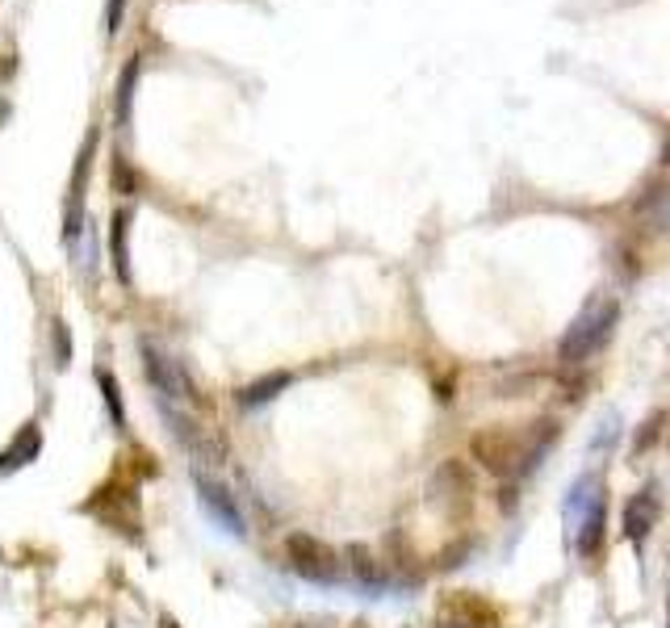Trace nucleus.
Segmentation results:
<instances>
[{
    "label": "nucleus",
    "mask_w": 670,
    "mask_h": 628,
    "mask_svg": "<svg viewBox=\"0 0 670 628\" xmlns=\"http://www.w3.org/2000/svg\"><path fill=\"white\" fill-rule=\"evenodd\" d=\"M616 323H620V302L612 294H595L591 302L570 319L566 336L557 343V357L566 364H587L604 343L612 340Z\"/></svg>",
    "instance_id": "nucleus-1"
},
{
    "label": "nucleus",
    "mask_w": 670,
    "mask_h": 628,
    "mask_svg": "<svg viewBox=\"0 0 670 628\" xmlns=\"http://www.w3.org/2000/svg\"><path fill=\"white\" fill-rule=\"evenodd\" d=\"M286 557H289V570L298 574V578H307V583H315V587H336L340 574H344L340 553L310 533H289Z\"/></svg>",
    "instance_id": "nucleus-2"
},
{
    "label": "nucleus",
    "mask_w": 670,
    "mask_h": 628,
    "mask_svg": "<svg viewBox=\"0 0 670 628\" xmlns=\"http://www.w3.org/2000/svg\"><path fill=\"white\" fill-rule=\"evenodd\" d=\"M80 512L96 515V519H105L114 533H131V536H138V524H143V515H138V495H134L131 482H110V486H101Z\"/></svg>",
    "instance_id": "nucleus-3"
},
{
    "label": "nucleus",
    "mask_w": 670,
    "mask_h": 628,
    "mask_svg": "<svg viewBox=\"0 0 670 628\" xmlns=\"http://www.w3.org/2000/svg\"><path fill=\"white\" fill-rule=\"evenodd\" d=\"M138 352H143V373H147V381H152L164 399L197 402V390H193L189 373H185V364L176 361V357L159 352L152 340H138Z\"/></svg>",
    "instance_id": "nucleus-4"
},
{
    "label": "nucleus",
    "mask_w": 670,
    "mask_h": 628,
    "mask_svg": "<svg viewBox=\"0 0 670 628\" xmlns=\"http://www.w3.org/2000/svg\"><path fill=\"white\" fill-rule=\"evenodd\" d=\"M96 143H101V131H89L84 147L76 155V168H72V185H68V209H63V239L72 244L80 230H84V181H89V168H93Z\"/></svg>",
    "instance_id": "nucleus-5"
},
{
    "label": "nucleus",
    "mask_w": 670,
    "mask_h": 628,
    "mask_svg": "<svg viewBox=\"0 0 670 628\" xmlns=\"http://www.w3.org/2000/svg\"><path fill=\"white\" fill-rule=\"evenodd\" d=\"M193 491H197V503H202V512L210 515L218 528H227L230 536H248V528H244V515H239V507H235V498L227 495V486H218L214 477H206L202 470H193Z\"/></svg>",
    "instance_id": "nucleus-6"
},
{
    "label": "nucleus",
    "mask_w": 670,
    "mask_h": 628,
    "mask_svg": "<svg viewBox=\"0 0 670 628\" xmlns=\"http://www.w3.org/2000/svg\"><path fill=\"white\" fill-rule=\"evenodd\" d=\"M658 515H662L658 491H653V486H641V491L629 498V507H625V536H629L632 545H646V536L653 533Z\"/></svg>",
    "instance_id": "nucleus-7"
},
{
    "label": "nucleus",
    "mask_w": 670,
    "mask_h": 628,
    "mask_svg": "<svg viewBox=\"0 0 670 628\" xmlns=\"http://www.w3.org/2000/svg\"><path fill=\"white\" fill-rule=\"evenodd\" d=\"M39 453H42L39 423H21V432L9 440V449L0 453V477H9V474H18V470H25V465H34Z\"/></svg>",
    "instance_id": "nucleus-8"
},
{
    "label": "nucleus",
    "mask_w": 670,
    "mask_h": 628,
    "mask_svg": "<svg viewBox=\"0 0 670 628\" xmlns=\"http://www.w3.org/2000/svg\"><path fill=\"white\" fill-rule=\"evenodd\" d=\"M131 209H114L110 218V260H114V277L122 286H131Z\"/></svg>",
    "instance_id": "nucleus-9"
},
{
    "label": "nucleus",
    "mask_w": 670,
    "mask_h": 628,
    "mask_svg": "<svg viewBox=\"0 0 670 628\" xmlns=\"http://www.w3.org/2000/svg\"><path fill=\"white\" fill-rule=\"evenodd\" d=\"M289 385H293V373H265V378H256V381H248L244 390H239V406H265V402H272L277 394H286Z\"/></svg>",
    "instance_id": "nucleus-10"
},
{
    "label": "nucleus",
    "mask_w": 670,
    "mask_h": 628,
    "mask_svg": "<svg viewBox=\"0 0 670 628\" xmlns=\"http://www.w3.org/2000/svg\"><path fill=\"white\" fill-rule=\"evenodd\" d=\"M348 566H352V578L369 590H382L385 587V570L373 562V553L364 549V545H348Z\"/></svg>",
    "instance_id": "nucleus-11"
},
{
    "label": "nucleus",
    "mask_w": 670,
    "mask_h": 628,
    "mask_svg": "<svg viewBox=\"0 0 670 628\" xmlns=\"http://www.w3.org/2000/svg\"><path fill=\"white\" fill-rule=\"evenodd\" d=\"M134 84H138V59L126 63V72L117 80V101H114V117L122 131H131V105H134Z\"/></svg>",
    "instance_id": "nucleus-12"
},
{
    "label": "nucleus",
    "mask_w": 670,
    "mask_h": 628,
    "mask_svg": "<svg viewBox=\"0 0 670 628\" xmlns=\"http://www.w3.org/2000/svg\"><path fill=\"white\" fill-rule=\"evenodd\" d=\"M96 385H101V399L110 406V419H114L117 428H126V406H122V390H117V381L110 369H96Z\"/></svg>",
    "instance_id": "nucleus-13"
},
{
    "label": "nucleus",
    "mask_w": 670,
    "mask_h": 628,
    "mask_svg": "<svg viewBox=\"0 0 670 628\" xmlns=\"http://www.w3.org/2000/svg\"><path fill=\"white\" fill-rule=\"evenodd\" d=\"M457 628H495V611L478 604V599H461Z\"/></svg>",
    "instance_id": "nucleus-14"
},
{
    "label": "nucleus",
    "mask_w": 670,
    "mask_h": 628,
    "mask_svg": "<svg viewBox=\"0 0 670 628\" xmlns=\"http://www.w3.org/2000/svg\"><path fill=\"white\" fill-rule=\"evenodd\" d=\"M51 352H55V369L72 364V327L63 323V319L51 323Z\"/></svg>",
    "instance_id": "nucleus-15"
},
{
    "label": "nucleus",
    "mask_w": 670,
    "mask_h": 628,
    "mask_svg": "<svg viewBox=\"0 0 670 628\" xmlns=\"http://www.w3.org/2000/svg\"><path fill=\"white\" fill-rule=\"evenodd\" d=\"M122 13H126V0H110V9H105V34L110 39L122 30Z\"/></svg>",
    "instance_id": "nucleus-16"
},
{
    "label": "nucleus",
    "mask_w": 670,
    "mask_h": 628,
    "mask_svg": "<svg viewBox=\"0 0 670 628\" xmlns=\"http://www.w3.org/2000/svg\"><path fill=\"white\" fill-rule=\"evenodd\" d=\"M114 189L117 193H131L134 189V172L122 164V155H117V168H114Z\"/></svg>",
    "instance_id": "nucleus-17"
},
{
    "label": "nucleus",
    "mask_w": 670,
    "mask_h": 628,
    "mask_svg": "<svg viewBox=\"0 0 670 628\" xmlns=\"http://www.w3.org/2000/svg\"><path fill=\"white\" fill-rule=\"evenodd\" d=\"M159 628H181V625H176L173 616H159Z\"/></svg>",
    "instance_id": "nucleus-18"
},
{
    "label": "nucleus",
    "mask_w": 670,
    "mask_h": 628,
    "mask_svg": "<svg viewBox=\"0 0 670 628\" xmlns=\"http://www.w3.org/2000/svg\"><path fill=\"white\" fill-rule=\"evenodd\" d=\"M667 164H670V147H667Z\"/></svg>",
    "instance_id": "nucleus-19"
},
{
    "label": "nucleus",
    "mask_w": 670,
    "mask_h": 628,
    "mask_svg": "<svg viewBox=\"0 0 670 628\" xmlns=\"http://www.w3.org/2000/svg\"><path fill=\"white\" fill-rule=\"evenodd\" d=\"M302 628H319V625H302Z\"/></svg>",
    "instance_id": "nucleus-20"
}]
</instances>
